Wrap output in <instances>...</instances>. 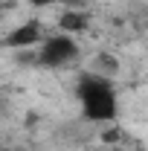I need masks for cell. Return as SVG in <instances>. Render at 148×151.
<instances>
[{
  "label": "cell",
  "instance_id": "6da1fadb",
  "mask_svg": "<svg viewBox=\"0 0 148 151\" xmlns=\"http://www.w3.org/2000/svg\"><path fill=\"white\" fill-rule=\"evenodd\" d=\"M75 96H78L81 113L90 122H113L119 113V96H116L108 76H99V73L81 76L75 84Z\"/></svg>",
  "mask_w": 148,
  "mask_h": 151
},
{
  "label": "cell",
  "instance_id": "7a4b0ae2",
  "mask_svg": "<svg viewBox=\"0 0 148 151\" xmlns=\"http://www.w3.org/2000/svg\"><path fill=\"white\" fill-rule=\"evenodd\" d=\"M75 58H78V44H75V38L58 32V35H50V38L41 41V52H38L35 61L41 64V67L55 70V67H67V64H73Z\"/></svg>",
  "mask_w": 148,
  "mask_h": 151
},
{
  "label": "cell",
  "instance_id": "3957f363",
  "mask_svg": "<svg viewBox=\"0 0 148 151\" xmlns=\"http://www.w3.org/2000/svg\"><path fill=\"white\" fill-rule=\"evenodd\" d=\"M3 44H6L9 50H29V47L41 44V23H38V20L20 23L18 29H12L9 35L3 38Z\"/></svg>",
  "mask_w": 148,
  "mask_h": 151
},
{
  "label": "cell",
  "instance_id": "277c9868",
  "mask_svg": "<svg viewBox=\"0 0 148 151\" xmlns=\"http://www.w3.org/2000/svg\"><path fill=\"white\" fill-rule=\"evenodd\" d=\"M58 29H61L64 35L87 32V29H90V15L81 12V9H64V15L58 18Z\"/></svg>",
  "mask_w": 148,
  "mask_h": 151
},
{
  "label": "cell",
  "instance_id": "5b68a950",
  "mask_svg": "<svg viewBox=\"0 0 148 151\" xmlns=\"http://www.w3.org/2000/svg\"><path fill=\"white\" fill-rule=\"evenodd\" d=\"M99 64H102V67L108 70V76L119 70V61H116V58H113V55H99Z\"/></svg>",
  "mask_w": 148,
  "mask_h": 151
},
{
  "label": "cell",
  "instance_id": "8992f818",
  "mask_svg": "<svg viewBox=\"0 0 148 151\" xmlns=\"http://www.w3.org/2000/svg\"><path fill=\"white\" fill-rule=\"evenodd\" d=\"M61 3H64V6H70V9H78V6H81V3H87V0H61Z\"/></svg>",
  "mask_w": 148,
  "mask_h": 151
},
{
  "label": "cell",
  "instance_id": "52a82bcc",
  "mask_svg": "<svg viewBox=\"0 0 148 151\" xmlns=\"http://www.w3.org/2000/svg\"><path fill=\"white\" fill-rule=\"evenodd\" d=\"M32 6H52V3H61V0H29Z\"/></svg>",
  "mask_w": 148,
  "mask_h": 151
},
{
  "label": "cell",
  "instance_id": "ba28073f",
  "mask_svg": "<svg viewBox=\"0 0 148 151\" xmlns=\"http://www.w3.org/2000/svg\"><path fill=\"white\" fill-rule=\"evenodd\" d=\"M0 151H18V148H0Z\"/></svg>",
  "mask_w": 148,
  "mask_h": 151
},
{
  "label": "cell",
  "instance_id": "9c48e42d",
  "mask_svg": "<svg viewBox=\"0 0 148 151\" xmlns=\"http://www.w3.org/2000/svg\"><path fill=\"white\" fill-rule=\"evenodd\" d=\"M134 151H145V148H134Z\"/></svg>",
  "mask_w": 148,
  "mask_h": 151
}]
</instances>
